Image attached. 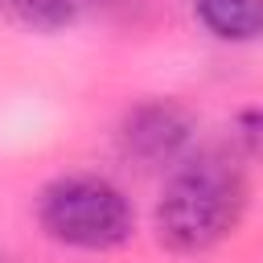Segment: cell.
Listing matches in <instances>:
<instances>
[{
  "label": "cell",
  "instance_id": "3",
  "mask_svg": "<svg viewBox=\"0 0 263 263\" xmlns=\"http://www.w3.org/2000/svg\"><path fill=\"white\" fill-rule=\"evenodd\" d=\"M193 115L177 99H144L119 123V152L140 168H164L189 156Z\"/></svg>",
  "mask_w": 263,
  "mask_h": 263
},
{
  "label": "cell",
  "instance_id": "6",
  "mask_svg": "<svg viewBox=\"0 0 263 263\" xmlns=\"http://www.w3.org/2000/svg\"><path fill=\"white\" fill-rule=\"evenodd\" d=\"M238 144L247 156L263 160V107H251L238 115Z\"/></svg>",
  "mask_w": 263,
  "mask_h": 263
},
{
  "label": "cell",
  "instance_id": "2",
  "mask_svg": "<svg viewBox=\"0 0 263 263\" xmlns=\"http://www.w3.org/2000/svg\"><path fill=\"white\" fill-rule=\"evenodd\" d=\"M37 222L53 242L74 251H115L136 230L127 193L95 173H70L49 181L37 197Z\"/></svg>",
  "mask_w": 263,
  "mask_h": 263
},
{
  "label": "cell",
  "instance_id": "1",
  "mask_svg": "<svg viewBox=\"0 0 263 263\" xmlns=\"http://www.w3.org/2000/svg\"><path fill=\"white\" fill-rule=\"evenodd\" d=\"M247 168L234 152L201 148L173 164L156 201V238L168 251L197 255L238 230L247 214Z\"/></svg>",
  "mask_w": 263,
  "mask_h": 263
},
{
  "label": "cell",
  "instance_id": "5",
  "mask_svg": "<svg viewBox=\"0 0 263 263\" xmlns=\"http://www.w3.org/2000/svg\"><path fill=\"white\" fill-rule=\"evenodd\" d=\"M0 16L29 33H58L74 25L78 0H0Z\"/></svg>",
  "mask_w": 263,
  "mask_h": 263
},
{
  "label": "cell",
  "instance_id": "4",
  "mask_svg": "<svg viewBox=\"0 0 263 263\" xmlns=\"http://www.w3.org/2000/svg\"><path fill=\"white\" fill-rule=\"evenodd\" d=\"M193 16L218 41L263 37V0H193Z\"/></svg>",
  "mask_w": 263,
  "mask_h": 263
}]
</instances>
